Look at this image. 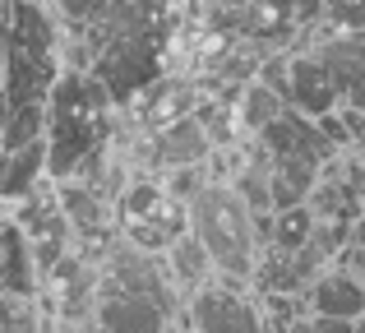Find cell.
<instances>
[{
  "instance_id": "cell-6",
  "label": "cell",
  "mask_w": 365,
  "mask_h": 333,
  "mask_svg": "<svg viewBox=\"0 0 365 333\" xmlns=\"http://www.w3.org/2000/svg\"><path fill=\"white\" fill-rule=\"evenodd\" d=\"M314 56L324 61V70L333 74V88H338V102L342 107H356L365 111V37L356 33H324V37H310Z\"/></svg>"
},
{
  "instance_id": "cell-17",
  "label": "cell",
  "mask_w": 365,
  "mask_h": 333,
  "mask_svg": "<svg viewBox=\"0 0 365 333\" xmlns=\"http://www.w3.org/2000/svg\"><path fill=\"white\" fill-rule=\"evenodd\" d=\"M0 83H5V56H0Z\"/></svg>"
},
{
  "instance_id": "cell-4",
  "label": "cell",
  "mask_w": 365,
  "mask_h": 333,
  "mask_svg": "<svg viewBox=\"0 0 365 333\" xmlns=\"http://www.w3.org/2000/svg\"><path fill=\"white\" fill-rule=\"evenodd\" d=\"M93 324H98V333H180V315L102 278Z\"/></svg>"
},
{
  "instance_id": "cell-12",
  "label": "cell",
  "mask_w": 365,
  "mask_h": 333,
  "mask_svg": "<svg viewBox=\"0 0 365 333\" xmlns=\"http://www.w3.org/2000/svg\"><path fill=\"white\" fill-rule=\"evenodd\" d=\"M287 98L282 93H273L264 79H250L241 93H236V121H241V130H245V139H255V135H264L273 121H282L287 116Z\"/></svg>"
},
{
  "instance_id": "cell-14",
  "label": "cell",
  "mask_w": 365,
  "mask_h": 333,
  "mask_svg": "<svg viewBox=\"0 0 365 333\" xmlns=\"http://www.w3.org/2000/svg\"><path fill=\"white\" fill-rule=\"evenodd\" d=\"M338 269L356 273V278L365 282V213H361V217H351V227H347V245H342V255H338Z\"/></svg>"
},
{
  "instance_id": "cell-3",
  "label": "cell",
  "mask_w": 365,
  "mask_h": 333,
  "mask_svg": "<svg viewBox=\"0 0 365 333\" xmlns=\"http://www.w3.org/2000/svg\"><path fill=\"white\" fill-rule=\"evenodd\" d=\"M180 324H185V333H268V315L264 301L245 282L213 278L195 297H185Z\"/></svg>"
},
{
  "instance_id": "cell-5",
  "label": "cell",
  "mask_w": 365,
  "mask_h": 333,
  "mask_svg": "<svg viewBox=\"0 0 365 333\" xmlns=\"http://www.w3.org/2000/svg\"><path fill=\"white\" fill-rule=\"evenodd\" d=\"M213 153H217V144L204 130V121L180 116V121H171V125L153 130V135L143 139V171L167 176V171H180V167H208Z\"/></svg>"
},
{
  "instance_id": "cell-16",
  "label": "cell",
  "mask_w": 365,
  "mask_h": 333,
  "mask_svg": "<svg viewBox=\"0 0 365 333\" xmlns=\"http://www.w3.org/2000/svg\"><path fill=\"white\" fill-rule=\"evenodd\" d=\"M351 333H365V315H361V319H356V324H351Z\"/></svg>"
},
{
  "instance_id": "cell-10",
  "label": "cell",
  "mask_w": 365,
  "mask_h": 333,
  "mask_svg": "<svg viewBox=\"0 0 365 333\" xmlns=\"http://www.w3.org/2000/svg\"><path fill=\"white\" fill-rule=\"evenodd\" d=\"M46 139L37 144H24V148H0V204H24L28 195L46 185Z\"/></svg>"
},
{
  "instance_id": "cell-9",
  "label": "cell",
  "mask_w": 365,
  "mask_h": 333,
  "mask_svg": "<svg viewBox=\"0 0 365 333\" xmlns=\"http://www.w3.org/2000/svg\"><path fill=\"white\" fill-rule=\"evenodd\" d=\"M305 315H324V319H356L365 315V282L356 278V273H347V269H324L319 278L305 287Z\"/></svg>"
},
{
  "instance_id": "cell-7",
  "label": "cell",
  "mask_w": 365,
  "mask_h": 333,
  "mask_svg": "<svg viewBox=\"0 0 365 333\" xmlns=\"http://www.w3.org/2000/svg\"><path fill=\"white\" fill-rule=\"evenodd\" d=\"M287 107L310 116V121H319V116H329V111L342 107L338 88H333V74L324 70V61L310 46L287 56Z\"/></svg>"
},
{
  "instance_id": "cell-1",
  "label": "cell",
  "mask_w": 365,
  "mask_h": 333,
  "mask_svg": "<svg viewBox=\"0 0 365 333\" xmlns=\"http://www.w3.org/2000/svg\"><path fill=\"white\" fill-rule=\"evenodd\" d=\"M116 139V102L93 70H61L46 98V176L98 180Z\"/></svg>"
},
{
  "instance_id": "cell-2",
  "label": "cell",
  "mask_w": 365,
  "mask_h": 333,
  "mask_svg": "<svg viewBox=\"0 0 365 333\" xmlns=\"http://www.w3.org/2000/svg\"><path fill=\"white\" fill-rule=\"evenodd\" d=\"M259 213H250V204L232 190V180H208L195 199H190V232L199 236V245L208 250L217 278L232 282H255L259 260H264V241H259Z\"/></svg>"
},
{
  "instance_id": "cell-15",
  "label": "cell",
  "mask_w": 365,
  "mask_h": 333,
  "mask_svg": "<svg viewBox=\"0 0 365 333\" xmlns=\"http://www.w3.org/2000/svg\"><path fill=\"white\" fill-rule=\"evenodd\" d=\"M310 333H351V319H324V315H310Z\"/></svg>"
},
{
  "instance_id": "cell-8",
  "label": "cell",
  "mask_w": 365,
  "mask_h": 333,
  "mask_svg": "<svg viewBox=\"0 0 365 333\" xmlns=\"http://www.w3.org/2000/svg\"><path fill=\"white\" fill-rule=\"evenodd\" d=\"M0 297H14V301L42 297V273H37V260H33V241L14 222V213L0 217Z\"/></svg>"
},
{
  "instance_id": "cell-13",
  "label": "cell",
  "mask_w": 365,
  "mask_h": 333,
  "mask_svg": "<svg viewBox=\"0 0 365 333\" xmlns=\"http://www.w3.org/2000/svg\"><path fill=\"white\" fill-rule=\"evenodd\" d=\"M324 28L365 37V0H324Z\"/></svg>"
},
{
  "instance_id": "cell-11",
  "label": "cell",
  "mask_w": 365,
  "mask_h": 333,
  "mask_svg": "<svg viewBox=\"0 0 365 333\" xmlns=\"http://www.w3.org/2000/svg\"><path fill=\"white\" fill-rule=\"evenodd\" d=\"M162 260H167V273H171V282H176L180 297H195L204 282H213V278H217L213 260H208V250L199 245V236H195V232L176 236V241H171V250L162 255Z\"/></svg>"
}]
</instances>
